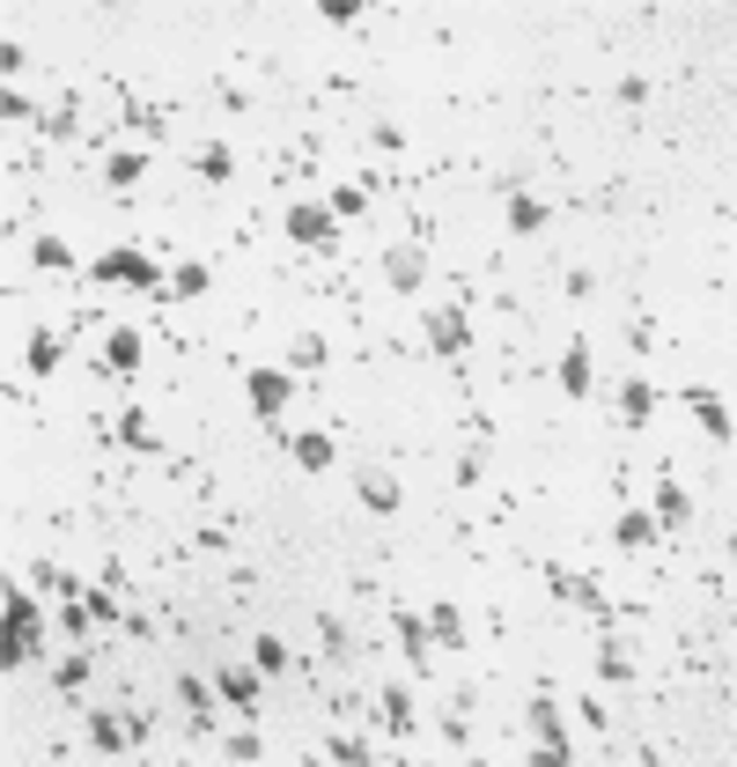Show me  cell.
Instances as JSON below:
<instances>
[{
  "label": "cell",
  "instance_id": "6da1fadb",
  "mask_svg": "<svg viewBox=\"0 0 737 767\" xmlns=\"http://www.w3.org/2000/svg\"><path fill=\"white\" fill-rule=\"evenodd\" d=\"M89 273H97L103 288H163V266H155L141 244H111Z\"/></svg>",
  "mask_w": 737,
  "mask_h": 767
},
{
  "label": "cell",
  "instance_id": "7a4b0ae2",
  "mask_svg": "<svg viewBox=\"0 0 737 767\" xmlns=\"http://www.w3.org/2000/svg\"><path fill=\"white\" fill-rule=\"evenodd\" d=\"M37 635H45V605H37L30 591H15V583H8V671L37 657Z\"/></svg>",
  "mask_w": 737,
  "mask_h": 767
},
{
  "label": "cell",
  "instance_id": "3957f363",
  "mask_svg": "<svg viewBox=\"0 0 737 767\" xmlns=\"http://www.w3.org/2000/svg\"><path fill=\"white\" fill-rule=\"evenodd\" d=\"M524 723H531V738H539V753L546 760H568V753H575V745H568V723H561V709H553V701H531V709H524Z\"/></svg>",
  "mask_w": 737,
  "mask_h": 767
},
{
  "label": "cell",
  "instance_id": "277c9868",
  "mask_svg": "<svg viewBox=\"0 0 737 767\" xmlns=\"http://www.w3.org/2000/svg\"><path fill=\"white\" fill-rule=\"evenodd\" d=\"M288 237L295 244H310V251H324L332 244V207H324V199H295L288 207Z\"/></svg>",
  "mask_w": 737,
  "mask_h": 767
},
{
  "label": "cell",
  "instance_id": "5b68a950",
  "mask_svg": "<svg viewBox=\"0 0 737 767\" xmlns=\"http://www.w3.org/2000/svg\"><path fill=\"white\" fill-rule=\"evenodd\" d=\"M215 693L229 701V709L258 716V671H251V665H221V671H215Z\"/></svg>",
  "mask_w": 737,
  "mask_h": 767
},
{
  "label": "cell",
  "instance_id": "8992f818",
  "mask_svg": "<svg viewBox=\"0 0 737 767\" xmlns=\"http://www.w3.org/2000/svg\"><path fill=\"white\" fill-rule=\"evenodd\" d=\"M392 635H398L406 671H414V679H428V627H420V613H392Z\"/></svg>",
  "mask_w": 737,
  "mask_h": 767
},
{
  "label": "cell",
  "instance_id": "52a82bcc",
  "mask_svg": "<svg viewBox=\"0 0 737 767\" xmlns=\"http://www.w3.org/2000/svg\"><path fill=\"white\" fill-rule=\"evenodd\" d=\"M288 392H295V376L288 370H251V414H280V406H288Z\"/></svg>",
  "mask_w": 737,
  "mask_h": 767
},
{
  "label": "cell",
  "instance_id": "ba28073f",
  "mask_svg": "<svg viewBox=\"0 0 737 767\" xmlns=\"http://www.w3.org/2000/svg\"><path fill=\"white\" fill-rule=\"evenodd\" d=\"M686 406H693V421H701V436H708V443H730V436H737L730 406H723L715 392H686Z\"/></svg>",
  "mask_w": 737,
  "mask_h": 767
},
{
  "label": "cell",
  "instance_id": "9c48e42d",
  "mask_svg": "<svg viewBox=\"0 0 737 767\" xmlns=\"http://www.w3.org/2000/svg\"><path fill=\"white\" fill-rule=\"evenodd\" d=\"M141 332H133V325H111V332H103V370H119V376H133L141 370Z\"/></svg>",
  "mask_w": 737,
  "mask_h": 767
},
{
  "label": "cell",
  "instance_id": "30bf717a",
  "mask_svg": "<svg viewBox=\"0 0 737 767\" xmlns=\"http://www.w3.org/2000/svg\"><path fill=\"white\" fill-rule=\"evenodd\" d=\"M619 421L627 428L657 421V384H649V376H627V384H619Z\"/></svg>",
  "mask_w": 737,
  "mask_h": 767
},
{
  "label": "cell",
  "instance_id": "8fae6325",
  "mask_svg": "<svg viewBox=\"0 0 737 767\" xmlns=\"http://www.w3.org/2000/svg\"><path fill=\"white\" fill-rule=\"evenodd\" d=\"M649 517H657L663 532H679V524L693 517V495H686V487H679V480H671V472H663V480H657V502H649Z\"/></svg>",
  "mask_w": 737,
  "mask_h": 767
},
{
  "label": "cell",
  "instance_id": "7c38bea8",
  "mask_svg": "<svg viewBox=\"0 0 737 767\" xmlns=\"http://www.w3.org/2000/svg\"><path fill=\"white\" fill-rule=\"evenodd\" d=\"M428 347H436V354H465V347H472V325L458 318V310H428Z\"/></svg>",
  "mask_w": 737,
  "mask_h": 767
},
{
  "label": "cell",
  "instance_id": "4fadbf2b",
  "mask_svg": "<svg viewBox=\"0 0 737 767\" xmlns=\"http://www.w3.org/2000/svg\"><path fill=\"white\" fill-rule=\"evenodd\" d=\"M141 177H147V149H111L103 155V185H111V193H133Z\"/></svg>",
  "mask_w": 737,
  "mask_h": 767
},
{
  "label": "cell",
  "instance_id": "5bb4252c",
  "mask_svg": "<svg viewBox=\"0 0 737 767\" xmlns=\"http://www.w3.org/2000/svg\"><path fill=\"white\" fill-rule=\"evenodd\" d=\"M288 458L302 472H332V436H324V428H302V436H288Z\"/></svg>",
  "mask_w": 737,
  "mask_h": 767
},
{
  "label": "cell",
  "instance_id": "9a60e30c",
  "mask_svg": "<svg viewBox=\"0 0 737 767\" xmlns=\"http://www.w3.org/2000/svg\"><path fill=\"white\" fill-rule=\"evenodd\" d=\"M561 392H568V398H590V392H597V370H590V347H583V340L561 354Z\"/></svg>",
  "mask_w": 737,
  "mask_h": 767
},
{
  "label": "cell",
  "instance_id": "2e32d148",
  "mask_svg": "<svg viewBox=\"0 0 737 767\" xmlns=\"http://www.w3.org/2000/svg\"><path fill=\"white\" fill-rule=\"evenodd\" d=\"M354 495H362L369 517H398V480H392V472H362V487H354Z\"/></svg>",
  "mask_w": 737,
  "mask_h": 767
},
{
  "label": "cell",
  "instance_id": "e0dca14e",
  "mask_svg": "<svg viewBox=\"0 0 737 767\" xmlns=\"http://www.w3.org/2000/svg\"><path fill=\"white\" fill-rule=\"evenodd\" d=\"M193 171L207 177V185H229V177H237V155H229V141H199V149H193Z\"/></svg>",
  "mask_w": 737,
  "mask_h": 767
},
{
  "label": "cell",
  "instance_id": "ac0fdd59",
  "mask_svg": "<svg viewBox=\"0 0 737 767\" xmlns=\"http://www.w3.org/2000/svg\"><path fill=\"white\" fill-rule=\"evenodd\" d=\"M613 539L627 546V554H641V546H657V539H663V524L649 517V509H627V517L613 524Z\"/></svg>",
  "mask_w": 737,
  "mask_h": 767
},
{
  "label": "cell",
  "instance_id": "d6986e66",
  "mask_svg": "<svg viewBox=\"0 0 737 767\" xmlns=\"http://www.w3.org/2000/svg\"><path fill=\"white\" fill-rule=\"evenodd\" d=\"M420 266H428V259H420L414 244H398L392 259H384V281H392L398 296H414V288H420Z\"/></svg>",
  "mask_w": 737,
  "mask_h": 767
},
{
  "label": "cell",
  "instance_id": "ffe728a7",
  "mask_svg": "<svg viewBox=\"0 0 737 767\" xmlns=\"http://www.w3.org/2000/svg\"><path fill=\"white\" fill-rule=\"evenodd\" d=\"M30 266L37 273H74V251H67V237H30Z\"/></svg>",
  "mask_w": 737,
  "mask_h": 767
},
{
  "label": "cell",
  "instance_id": "44dd1931",
  "mask_svg": "<svg viewBox=\"0 0 737 767\" xmlns=\"http://www.w3.org/2000/svg\"><path fill=\"white\" fill-rule=\"evenodd\" d=\"M89 679H97V657H89V649H74V657L52 665V687H59V693H81Z\"/></svg>",
  "mask_w": 737,
  "mask_h": 767
},
{
  "label": "cell",
  "instance_id": "7402d4cb",
  "mask_svg": "<svg viewBox=\"0 0 737 767\" xmlns=\"http://www.w3.org/2000/svg\"><path fill=\"white\" fill-rule=\"evenodd\" d=\"M89 745H97V753H125V745H133V731H125V716L97 709V716H89Z\"/></svg>",
  "mask_w": 737,
  "mask_h": 767
},
{
  "label": "cell",
  "instance_id": "603a6c76",
  "mask_svg": "<svg viewBox=\"0 0 737 767\" xmlns=\"http://www.w3.org/2000/svg\"><path fill=\"white\" fill-rule=\"evenodd\" d=\"M597 679H605V687H635V657H627V643H597Z\"/></svg>",
  "mask_w": 737,
  "mask_h": 767
},
{
  "label": "cell",
  "instance_id": "cb8c5ba5",
  "mask_svg": "<svg viewBox=\"0 0 737 767\" xmlns=\"http://www.w3.org/2000/svg\"><path fill=\"white\" fill-rule=\"evenodd\" d=\"M546 215H553V207H546L539 193H516V199H509V229H516V237H539Z\"/></svg>",
  "mask_w": 737,
  "mask_h": 767
},
{
  "label": "cell",
  "instance_id": "d4e9b609",
  "mask_svg": "<svg viewBox=\"0 0 737 767\" xmlns=\"http://www.w3.org/2000/svg\"><path fill=\"white\" fill-rule=\"evenodd\" d=\"M384 716H392V738H420V723H414V701H406V687H384Z\"/></svg>",
  "mask_w": 737,
  "mask_h": 767
},
{
  "label": "cell",
  "instance_id": "484cf974",
  "mask_svg": "<svg viewBox=\"0 0 737 767\" xmlns=\"http://www.w3.org/2000/svg\"><path fill=\"white\" fill-rule=\"evenodd\" d=\"M177 709H185V716H207V709H215V687L185 671V679H177Z\"/></svg>",
  "mask_w": 737,
  "mask_h": 767
},
{
  "label": "cell",
  "instance_id": "4316f807",
  "mask_svg": "<svg viewBox=\"0 0 737 767\" xmlns=\"http://www.w3.org/2000/svg\"><path fill=\"white\" fill-rule=\"evenodd\" d=\"M119 443H133V450H155V421H147L141 406H125V421H119Z\"/></svg>",
  "mask_w": 737,
  "mask_h": 767
},
{
  "label": "cell",
  "instance_id": "83f0119b",
  "mask_svg": "<svg viewBox=\"0 0 737 767\" xmlns=\"http://www.w3.org/2000/svg\"><path fill=\"white\" fill-rule=\"evenodd\" d=\"M59 370V332H37L30 340V376H52Z\"/></svg>",
  "mask_w": 737,
  "mask_h": 767
},
{
  "label": "cell",
  "instance_id": "f1b7e54d",
  "mask_svg": "<svg viewBox=\"0 0 737 767\" xmlns=\"http://www.w3.org/2000/svg\"><path fill=\"white\" fill-rule=\"evenodd\" d=\"M251 665L258 671H288V643H280V635H258V643H251Z\"/></svg>",
  "mask_w": 737,
  "mask_h": 767
},
{
  "label": "cell",
  "instance_id": "f546056e",
  "mask_svg": "<svg viewBox=\"0 0 737 767\" xmlns=\"http://www.w3.org/2000/svg\"><path fill=\"white\" fill-rule=\"evenodd\" d=\"M369 149H376V155H406V125L376 119V125H369Z\"/></svg>",
  "mask_w": 737,
  "mask_h": 767
},
{
  "label": "cell",
  "instance_id": "4dcf8cb0",
  "mask_svg": "<svg viewBox=\"0 0 737 767\" xmlns=\"http://www.w3.org/2000/svg\"><path fill=\"white\" fill-rule=\"evenodd\" d=\"M170 288H177V296H207V288H215V273H207V266H193V259H185V266L170 273Z\"/></svg>",
  "mask_w": 737,
  "mask_h": 767
},
{
  "label": "cell",
  "instance_id": "1f68e13d",
  "mask_svg": "<svg viewBox=\"0 0 737 767\" xmlns=\"http://www.w3.org/2000/svg\"><path fill=\"white\" fill-rule=\"evenodd\" d=\"M324 207H332V222H340V215H369V193H362V185H332Z\"/></svg>",
  "mask_w": 737,
  "mask_h": 767
},
{
  "label": "cell",
  "instance_id": "d6a6232c",
  "mask_svg": "<svg viewBox=\"0 0 737 767\" xmlns=\"http://www.w3.org/2000/svg\"><path fill=\"white\" fill-rule=\"evenodd\" d=\"M613 97L627 103V111H641V103L657 97V81H649V75H619V89H613Z\"/></svg>",
  "mask_w": 737,
  "mask_h": 767
},
{
  "label": "cell",
  "instance_id": "836d02e7",
  "mask_svg": "<svg viewBox=\"0 0 737 767\" xmlns=\"http://www.w3.org/2000/svg\"><path fill=\"white\" fill-rule=\"evenodd\" d=\"M324 354H332V347H324L318 332H295V370H324Z\"/></svg>",
  "mask_w": 737,
  "mask_h": 767
},
{
  "label": "cell",
  "instance_id": "e575fe53",
  "mask_svg": "<svg viewBox=\"0 0 737 767\" xmlns=\"http://www.w3.org/2000/svg\"><path fill=\"white\" fill-rule=\"evenodd\" d=\"M318 643L332 649V657H346V649H354V643H346V627H340V613H318Z\"/></svg>",
  "mask_w": 737,
  "mask_h": 767
},
{
  "label": "cell",
  "instance_id": "d590c367",
  "mask_svg": "<svg viewBox=\"0 0 737 767\" xmlns=\"http://www.w3.org/2000/svg\"><path fill=\"white\" fill-rule=\"evenodd\" d=\"M436 643H465V620H458V605H436Z\"/></svg>",
  "mask_w": 737,
  "mask_h": 767
},
{
  "label": "cell",
  "instance_id": "8d00e7d4",
  "mask_svg": "<svg viewBox=\"0 0 737 767\" xmlns=\"http://www.w3.org/2000/svg\"><path fill=\"white\" fill-rule=\"evenodd\" d=\"M0 119H8V125H30V119H37V103H30L23 89H8V97H0Z\"/></svg>",
  "mask_w": 737,
  "mask_h": 767
},
{
  "label": "cell",
  "instance_id": "74e56055",
  "mask_svg": "<svg viewBox=\"0 0 737 767\" xmlns=\"http://www.w3.org/2000/svg\"><path fill=\"white\" fill-rule=\"evenodd\" d=\"M324 753H332V760H369V738H354V731H340V738L324 745Z\"/></svg>",
  "mask_w": 737,
  "mask_h": 767
},
{
  "label": "cell",
  "instance_id": "f35d334b",
  "mask_svg": "<svg viewBox=\"0 0 737 767\" xmlns=\"http://www.w3.org/2000/svg\"><path fill=\"white\" fill-rule=\"evenodd\" d=\"M221 753H229V760H258V753H266V745H258V738H251V731H237V738H229V745H221Z\"/></svg>",
  "mask_w": 737,
  "mask_h": 767
}]
</instances>
